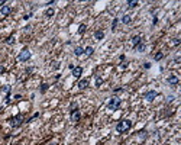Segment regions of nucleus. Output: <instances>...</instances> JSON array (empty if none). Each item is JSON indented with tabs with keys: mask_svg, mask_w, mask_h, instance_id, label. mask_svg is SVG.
Here are the masks:
<instances>
[{
	"mask_svg": "<svg viewBox=\"0 0 181 145\" xmlns=\"http://www.w3.org/2000/svg\"><path fill=\"white\" fill-rule=\"evenodd\" d=\"M38 116H39V113H35V115L32 116V119H35V118H38ZM32 119H30V121H32ZM30 121H29V122H30Z\"/></svg>",
	"mask_w": 181,
	"mask_h": 145,
	"instance_id": "473e14b6",
	"label": "nucleus"
},
{
	"mask_svg": "<svg viewBox=\"0 0 181 145\" xmlns=\"http://www.w3.org/2000/svg\"><path fill=\"white\" fill-rule=\"evenodd\" d=\"M130 128H132V121H128V119L120 121V122L116 125V131H117L119 134H125V132H128Z\"/></svg>",
	"mask_w": 181,
	"mask_h": 145,
	"instance_id": "f257e3e1",
	"label": "nucleus"
},
{
	"mask_svg": "<svg viewBox=\"0 0 181 145\" xmlns=\"http://www.w3.org/2000/svg\"><path fill=\"white\" fill-rule=\"evenodd\" d=\"M93 52H94V48H93V46H87V48L84 49V54H87V55H91Z\"/></svg>",
	"mask_w": 181,
	"mask_h": 145,
	"instance_id": "aec40b11",
	"label": "nucleus"
},
{
	"mask_svg": "<svg viewBox=\"0 0 181 145\" xmlns=\"http://www.w3.org/2000/svg\"><path fill=\"white\" fill-rule=\"evenodd\" d=\"M138 4H139V3H138L136 0H129V1H128V6H129L130 9H133V7H136Z\"/></svg>",
	"mask_w": 181,
	"mask_h": 145,
	"instance_id": "a211bd4d",
	"label": "nucleus"
},
{
	"mask_svg": "<svg viewBox=\"0 0 181 145\" xmlns=\"http://www.w3.org/2000/svg\"><path fill=\"white\" fill-rule=\"evenodd\" d=\"M9 122H10L12 128H17V126L22 125V122H23V116H22V115H17V116H14V118H10Z\"/></svg>",
	"mask_w": 181,
	"mask_h": 145,
	"instance_id": "7ed1b4c3",
	"label": "nucleus"
},
{
	"mask_svg": "<svg viewBox=\"0 0 181 145\" xmlns=\"http://www.w3.org/2000/svg\"><path fill=\"white\" fill-rule=\"evenodd\" d=\"M0 4H4V0H0Z\"/></svg>",
	"mask_w": 181,
	"mask_h": 145,
	"instance_id": "72a5a7b5",
	"label": "nucleus"
},
{
	"mask_svg": "<svg viewBox=\"0 0 181 145\" xmlns=\"http://www.w3.org/2000/svg\"><path fill=\"white\" fill-rule=\"evenodd\" d=\"M141 42H142V36H141V35H135V36L132 38V45H133V46H136V45L141 44Z\"/></svg>",
	"mask_w": 181,
	"mask_h": 145,
	"instance_id": "9d476101",
	"label": "nucleus"
},
{
	"mask_svg": "<svg viewBox=\"0 0 181 145\" xmlns=\"http://www.w3.org/2000/svg\"><path fill=\"white\" fill-rule=\"evenodd\" d=\"M48 87H49V84H46V83H42V84H41V87H39V92H41V93H45V92L48 90Z\"/></svg>",
	"mask_w": 181,
	"mask_h": 145,
	"instance_id": "f3484780",
	"label": "nucleus"
},
{
	"mask_svg": "<svg viewBox=\"0 0 181 145\" xmlns=\"http://www.w3.org/2000/svg\"><path fill=\"white\" fill-rule=\"evenodd\" d=\"M157 96H158V93H157L155 90H151V92H146V93H145V99H146L148 102H152Z\"/></svg>",
	"mask_w": 181,
	"mask_h": 145,
	"instance_id": "423d86ee",
	"label": "nucleus"
},
{
	"mask_svg": "<svg viewBox=\"0 0 181 145\" xmlns=\"http://www.w3.org/2000/svg\"><path fill=\"white\" fill-rule=\"evenodd\" d=\"M78 87H80L81 90L87 89V87H88V80H87V78H83V80H80V81H78Z\"/></svg>",
	"mask_w": 181,
	"mask_h": 145,
	"instance_id": "1a4fd4ad",
	"label": "nucleus"
},
{
	"mask_svg": "<svg viewBox=\"0 0 181 145\" xmlns=\"http://www.w3.org/2000/svg\"><path fill=\"white\" fill-rule=\"evenodd\" d=\"M132 22V17L129 16V15H125L123 17H122V23H125V25H129Z\"/></svg>",
	"mask_w": 181,
	"mask_h": 145,
	"instance_id": "4468645a",
	"label": "nucleus"
},
{
	"mask_svg": "<svg viewBox=\"0 0 181 145\" xmlns=\"http://www.w3.org/2000/svg\"><path fill=\"white\" fill-rule=\"evenodd\" d=\"M54 13H55V10H54L52 7H49V9H46L45 16H46V17H52V16H54Z\"/></svg>",
	"mask_w": 181,
	"mask_h": 145,
	"instance_id": "dca6fc26",
	"label": "nucleus"
},
{
	"mask_svg": "<svg viewBox=\"0 0 181 145\" xmlns=\"http://www.w3.org/2000/svg\"><path fill=\"white\" fill-rule=\"evenodd\" d=\"M71 112V122H78L80 121V112H78V109H72V110H70Z\"/></svg>",
	"mask_w": 181,
	"mask_h": 145,
	"instance_id": "39448f33",
	"label": "nucleus"
},
{
	"mask_svg": "<svg viewBox=\"0 0 181 145\" xmlns=\"http://www.w3.org/2000/svg\"><path fill=\"white\" fill-rule=\"evenodd\" d=\"M86 29H87V28H86V25H84V23H81V25L78 26V33H80V35H83V33L86 32Z\"/></svg>",
	"mask_w": 181,
	"mask_h": 145,
	"instance_id": "6ab92c4d",
	"label": "nucleus"
},
{
	"mask_svg": "<svg viewBox=\"0 0 181 145\" xmlns=\"http://www.w3.org/2000/svg\"><path fill=\"white\" fill-rule=\"evenodd\" d=\"M133 48H135V51H136V52H144V51H145V48H146V45H145V42L142 41L141 44H138V45H136V46H133Z\"/></svg>",
	"mask_w": 181,
	"mask_h": 145,
	"instance_id": "6e6552de",
	"label": "nucleus"
},
{
	"mask_svg": "<svg viewBox=\"0 0 181 145\" xmlns=\"http://www.w3.org/2000/svg\"><path fill=\"white\" fill-rule=\"evenodd\" d=\"M81 74H83V68H81V67H74V68H72V76H74L75 78H78Z\"/></svg>",
	"mask_w": 181,
	"mask_h": 145,
	"instance_id": "0eeeda50",
	"label": "nucleus"
},
{
	"mask_svg": "<svg viewBox=\"0 0 181 145\" xmlns=\"http://www.w3.org/2000/svg\"><path fill=\"white\" fill-rule=\"evenodd\" d=\"M14 99H16V100H19V99H22V96H20V94H16V96H14Z\"/></svg>",
	"mask_w": 181,
	"mask_h": 145,
	"instance_id": "2f4dec72",
	"label": "nucleus"
},
{
	"mask_svg": "<svg viewBox=\"0 0 181 145\" xmlns=\"http://www.w3.org/2000/svg\"><path fill=\"white\" fill-rule=\"evenodd\" d=\"M29 17H32V13H28V15H25V16H23V19H25V20H28Z\"/></svg>",
	"mask_w": 181,
	"mask_h": 145,
	"instance_id": "bb28decb",
	"label": "nucleus"
},
{
	"mask_svg": "<svg viewBox=\"0 0 181 145\" xmlns=\"http://www.w3.org/2000/svg\"><path fill=\"white\" fill-rule=\"evenodd\" d=\"M154 58H155V61H159V60H162V58H164V54H162V52H158V54H155V55H154Z\"/></svg>",
	"mask_w": 181,
	"mask_h": 145,
	"instance_id": "412c9836",
	"label": "nucleus"
},
{
	"mask_svg": "<svg viewBox=\"0 0 181 145\" xmlns=\"http://www.w3.org/2000/svg\"><path fill=\"white\" fill-rule=\"evenodd\" d=\"M4 73V67L3 65H0V74H3Z\"/></svg>",
	"mask_w": 181,
	"mask_h": 145,
	"instance_id": "7c9ffc66",
	"label": "nucleus"
},
{
	"mask_svg": "<svg viewBox=\"0 0 181 145\" xmlns=\"http://www.w3.org/2000/svg\"><path fill=\"white\" fill-rule=\"evenodd\" d=\"M167 83H170V84H178V77L177 76H170L167 78Z\"/></svg>",
	"mask_w": 181,
	"mask_h": 145,
	"instance_id": "9b49d317",
	"label": "nucleus"
},
{
	"mask_svg": "<svg viewBox=\"0 0 181 145\" xmlns=\"http://www.w3.org/2000/svg\"><path fill=\"white\" fill-rule=\"evenodd\" d=\"M51 67H52V70H58V68H59V62H57V61H54Z\"/></svg>",
	"mask_w": 181,
	"mask_h": 145,
	"instance_id": "b1692460",
	"label": "nucleus"
},
{
	"mask_svg": "<svg viewBox=\"0 0 181 145\" xmlns=\"http://www.w3.org/2000/svg\"><path fill=\"white\" fill-rule=\"evenodd\" d=\"M74 54H75L77 57H80L81 54H84V49H83L81 46H75V48H74Z\"/></svg>",
	"mask_w": 181,
	"mask_h": 145,
	"instance_id": "2eb2a0df",
	"label": "nucleus"
},
{
	"mask_svg": "<svg viewBox=\"0 0 181 145\" xmlns=\"http://www.w3.org/2000/svg\"><path fill=\"white\" fill-rule=\"evenodd\" d=\"M120 105H122V100L119 97H112L107 103V109L109 110H117L120 107Z\"/></svg>",
	"mask_w": 181,
	"mask_h": 145,
	"instance_id": "f03ea898",
	"label": "nucleus"
},
{
	"mask_svg": "<svg viewBox=\"0 0 181 145\" xmlns=\"http://www.w3.org/2000/svg\"><path fill=\"white\" fill-rule=\"evenodd\" d=\"M101 84H103V78H101V77H97V78H96V87H100Z\"/></svg>",
	"mask_w": 181,
	"mask_h": 145,
	"instance_id": "5701e85b",
	"label": "nucleus"
},
{
	"mask_svg": "<svg viewBox=\"0 0 181 145\" xmlns=\"http://www.w3.org/2000/svg\"><path fill=\"white\" fill-rule=\"evenodd\" d=\"M10 10H12V9H10V6H3L0 12H1V15H4V16H7V15L10 13Z\"/></svg>",
	"mask_w": 181,
	"mask_h": 145,
	"instance_id": "ddd939ff",
	"label": "nucleus"
},
{
	"mask_svg": "<svg viewBox=\"0 0 181 145\" xmlns=\"http://www.w3.org/2000/svg\"><path fill=\"white\" fill-rule=\"evenodd\" d=\"M123 92V89L122 87H117V89H115V93H122Z\"/></svg>",
	"mask_w": 181,
	"mask_h": 145,
	"instance_id": "cd10ccee",
	"label": "nucleus"
},
{
	"mask_svg": "<svg viewBox=\"0 0 181 145\" xmlns=\"http://www.w3.org/2000/svg\"><path fill=\"white\" fill-rule=\"evenodd\" d=\"M6 42H7L9 45H13V44H14V36H13V35H12V36H9V38L6 39Z\"/></svg>",
	"mask_w": 181,
	"mask_h": 145,
	"instance_id": "4be33fe9",
	"label": "nucleus"
},
{
	"mask_svg": "<svg viewBox=\"0 0 181 145\" xmlns=\"http://www.w3.org/2000/svg\"><path fill=\"white\" fill-rule=\"evenodd\" d=\"M94 38H96L97 41H101V39L104 38V32H103V31H96V32H94Z\"/></svg>",
	"mask_w": 181,
	"mask_h": 145,
	"instance_id": "f8f14e48",
	"label": "nucleus"
},
{
	"mask_svg": "<svg viewBox=\"0 0 181 145\" xmlns=\"http://www.w3.org/2000/svg\"><path fill=\"white\" fill-rule=\"evenodd\" d=\"M33 71V68H26V74H30Z\"/></svg>",
	"mask_w": 181,
	"mask_h": 145,
	"instance_id": "c756f323",
	"label": "nucleus"
},
{
	"mask_svg": "<svg viewBox=\"0 0 181 145\" xmlns=\"http://www.w3.org/2000/svg\"><path fill=\"white\" fill-rule=\"evenodd\" d=\"M180 38H175V39H173V45H174V46H177V45H180Z\"/></svg>",
	"mask_w": 181,
	"mask_h": 145,
	"instance_id": "393cba45",
	"label": "nucleus"
},
{
	"mask_svg": "<svg viewBox=\"0 0 181 145\" xmlns=\"http://www.w3.org/2000/svg\"><path fill=\"white\" fill-rule=\"evenodd\" d=\"M144 67L148 70V68H151V64H149V62H145V64H144Z\"/></svg>",
	"mask_w": 181,
	"mask_h": 145,
	"instance_id": "c85d7f7f",
	"label": "nucleus"
},
{
	"mask_svg": "<svg viewBox=\"0 0 181 145\" xmlns=\"http://www.w3.org/2000/svg\"><path fill=\"white\" fill-rule=\"evenodd\" d=\"M117 22H119V19H117V17H116V19H115V20H113V25H112V29H113V31H115V29H116V26H117Z\"/></svg>",
	"mask_w": 181,
	"mask_h": 145,
	"instance_id": "a878e982",
	"label": "nucleus"
},
{
	"mask_svg": "<svg viewBox=\"0 0 181 145\" xmlns=\"http://www.w3.org/2000/svg\"><path fill=\"white\" fill-rule=\"evenodd\" d=\"M29 58H30V52H29L28 48H23L22 52H19V55H17V60H19V61H28Z\"/></svg>",
	"mask_w": 181,
	"mask_h": 145,
	"instance_id": "20e7f679",
	"label": "nucleus"
}]
</instances>
